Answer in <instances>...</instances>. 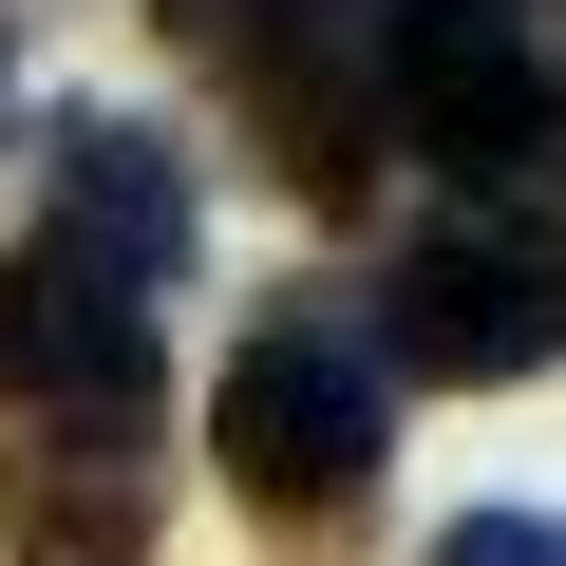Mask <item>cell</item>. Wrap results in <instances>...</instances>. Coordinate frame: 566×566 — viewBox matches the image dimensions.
Returning a JSON list of instances; mask_svg holds the SVG:
<instances>
[{
  "instance_id": "obj_8",
  "label": "cell",
  "mask_w": 566,
  "mask_h": 566,
  "mask_svg": "<svg viewBox=\"0 0 566 566\" xmlns=\"http://www.w3.org/2000/svg\"><path fill=\"white\" fill-rule=\"evenodd\" d=\"M245 20H264V0H151V39H189V57H227Z\"/></svg>"
},
{
  "instance_id": "obj_1",
  "label": "cell",
  "mask_w": 566,
  "mask_h": 566,
  "mask_svg": "<svg viewBox=\"0 0 566 566\" xmlns=\"http://www.w3.org/2000/svg\"><path fill=\"white\" fill-rule=\"evenodd\" d=\"M208 453H227V491L264 528H359L378 453H397V397H378V359L340 322H264L227 359V397H208Z\"/></svg>"
},
{
  "instance_id": "obj_2",
  "label": "cell",
  "mask_w": 566,
  "mask_h": 566,
  "mask_svg": "<svg viewBox=\"0 0 566 566\" xmlns=\"http://www.w3.org/2000/svg\"><path fill=\"white\" fill-rule=\"evenodd\" d=\"M359 359L453 378V397L547 378V359H566V227H528V208H453V227H416V245L378 264V340H359Z\"/></svg>"
},
{
  "instance_id": "obj_6",
  "label": "cell",
  "mask_w": 566,
  "mask_h": 566,
  "mask_svg": "<svg viewBox=\"0 0 566 566\" xmlns=\"http://www.w3.org/2000/svg\"><path fill=\"white\" fill-rule=\"evenodd\" d=\"M0 547H20V566H133V547H151V472L0 453Z\"/></svg>"
},
{
  "instance_id": "obj_4",
  "label": "cell",
  "mask_w": 566,
  "mask_h": 566,
  "mask_svg": "<svg viewBox=\"0 0 566 566\" xmlns=\"http://www.w3.org/2000/svg\"><path fill=\"white\" fill-rule=\"evenodd\" d=\"M39 264H76V283H170L189 264V170H170V133H133V114H57L39 133Z\"/></svg>"
},
{
  "instance_id": "obj_5",
  "label": "cell",
  "mask_w": 566,
  "mask_h": 566,
  "mask_svg": "<svg viewBox=\"0 0 566 566\" xmlns=\"http://www.w3.org/2000/svg\"><path fill=\"white\" fill-rule=\"evenodd\" d=\"M0 359H20L39 397H76V416H133L151 397V322L114 303V283H76V264H20V283H0Z\"/></svg>"
},
{
  "instance_id": "obj_7",
  "label": "cell",
  "mask_w": 566,
  "mask_h": 566,
  "mask_svg": "<svg viewBox=\"0 0 566 566\" xmlns=\"http://www.w3.org/2000/svg\"><path fill=\"white\" fill-rule=\"evenodd\" d=\"M434 566H566V528H547V510H472Z\"/></svg>"
},
{
  "instance_id": "obj_3",
  "label": "cell",
  "mask_w": 566,
  "mask_h": 566,
  "mask_svg": "<svg viewBox=\"0 0 566 566\" xmlns=\"http://www.w3.org/2000/svg\"><path fill=\"white\" fill-rule=\"evenodd\" d=\"M378 114H397V151H434L472 208H510V170L547 151V57H528L510 0H397V20H378Z\"/></svg>"
}]
</instances>
